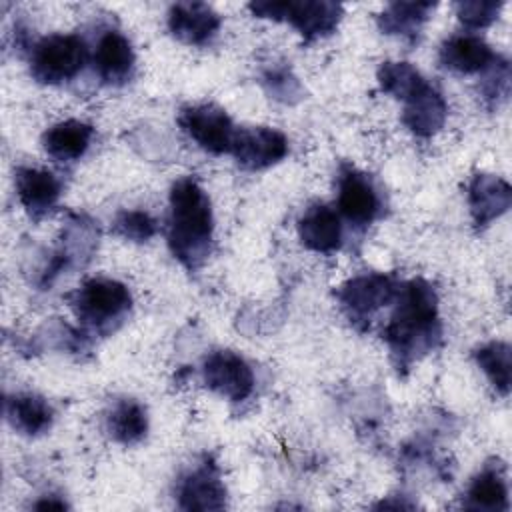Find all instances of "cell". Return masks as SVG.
<instances>
[{"mask_svg":"<svg viewBox=\"0 0 512 512\" xmlns=\"http://www.w3.org/2000/svg\"><path fill=\"white\" fill-rule=\"evenodd\" d=\"M398 304L382 338L386 340L398 370L432 350L440 338L438 298L426 280H410L398 288Z\"/></svg>","mask_w":512,"mask_h":512,"instance_id":"6da1fadb","label":"cell"},{"mask_svg":"<svg viewBox=\"0 0 512 512\" xmlns=\"http://www.w3.org/2000/svg\"><path fill=\"white\" fill-rule=\"evenodd\" d=\"M214 220L210 198L202 186L186 176L174 182L170 190L168 244L172 254L190 270L208 256Z\"/></svg>","mask_w":512,"mask_h":512,"instance_id":"7a4b0ae2","label":"cell"},{"mask_svg":"<svg viewBox=\"0 0 512 512\" xmlns=\"http://www.w3.org/2000/svg\"><path fill=\"white\" fill-rule=\"evenodd\" d=\"M248 10L258 18L290 22L306 42L328 36L342 18V4L326 0H262L250 2Z\"/></svg>","mask_w":512,"mask_h":512,"instance_id":"3957f363","label":"cell"},{"mask_svg":"<svg viewBox=\"0 0 512 512\" xmlns=\"http://www.w3.org/2000/svg\"><path fill=\"white\" fill-rule=\"evenodd\" d=\"M132 304L128 288L112 278H90L72 296L70 306L78 320L92 330L108 332L120 322Z\"/></svg>","mask_w":512,"mask_h":512,"instance_id":"277c9868","label":"cell"},{"mask_svg":"<svg viewBox=\"0 0 512 512\" xmlns=\"http://www.w3.org/2000/svg\"><path fill=\"white\" fill-rule=\"evenodd\" d=\"M88 48L76 34H52L42 38L30 56V72L42 84L72 80L86 64Z\"/></svg>","mask_w":512,"mask_h":512,"instance_id":"5b68a950","label":"cell"},{"mask_svg":"<svg viewBox=\"0 0 512 512\" xmlns=\"http://www.w3.org/2000/svg\"><path fill=\"white\" fill-rule=\"evenodd\" d=\"M396 294H398L396 280L388 274H378V272L354 276L348 282H344L336 292L344 314L356 328H366L372 314L380 306H386L388 302H392Z\"/></svg>","mask_w":512,"mask_h":512,"instance_id":"8992f818","label":"cell"},{"mask_svg":"<svg viewBox=\"0 0 512 512\" xmlns=\"http://www.w3.org/2000/svg\"><path fill=\"white\" fill-rule=\"evenodd\" d=\"M178 124L206 152L224 154L232 148V140L236 134L232 120L222 108L214 104L182 108Z\"/></svg>","mask_w":512,"mask_h":512,"instance_id":"52a82bcc","label":"cell"},{"mask_svg":"<svg viewBox=\"0 0 512 512\" xmlns=\"http://www.w3.org/2000/svg\"><path fill=\"white\" fill-rule=\"evenodd\" d=\"M204 382L230 402L246 400L254 390V372L248 362L230 350L212 352L202 366Z\"/></svg>","mask_w":512,"mask_h":512,"instance_id":"ba28073f","label":"cell"},{"mask_svg":"<svg viewBox=\"0 0 512 512\" xmlns=\"http://www.w3.org/2000/svg\"><path fill=\"white\" fill-rule=\"evenodd\" d=\"M230 152L242 168L262 170L288 154V140L280 130L268 126L240 128L234 134Z\"/></svg>","mask_w":512,"mask_h":512,"instance_id":"9c48e42d","label":"cell"},{"mask_svg":"<svg viewBox=\"0 0 512 512\" xmlns=\"http://www.w3.org/2000/svg\"><path fill=\"white\" fill-rule=\"evenodd\" d=\"M338 210L354 226H368L380 210L370 178L352 166H344L338 176Z\"/></svg>","mask_w":512,"mask_h":512,"instance_id":"30bf717a","label":"cell"},{"mask_svg":"<svg viewBox=\"0 0 512 512\" xmlns=\"http://www.w3.org/2000/svg\"><path fill=\"white\" fill-rule=\"evenodd\" d=\"M446 116H448L446 100L426 80L412 94L404 98L402 122L416 136L428 138L436 134L442 128Z\"/></svg>","mask_w":512,"mask_h":512,"instance_id":"8fae6325","label":"cell"},{"mask_svg":"<svg viewBox=\"0 0 512 512\" xmlns=\"http://www.w3.org/2000/svg\"><path fill=\"white\" fill-rule=\"evenodd\" d=\"M168 28L178 40L202 46L216 36L220 16L204 2H178L168 10Z\"/></svg>","mask_w":512,"mask_h":512,"instance_id":"7c38bea8","label":"cell"},{"mask_svg":"<svg viewBox=\"0 0 512 512\" xmlns=\"http://www.w3.org/2000/svg\"><path fill=\"white\" fill-rule=\"evenodd\" d=\"M512 204L510 184L492 174H476L468 186V206L478 228L488 226Z\"/></svg>","mask_w":512,"mask_h":512,"instance_id":"4fadbf2b","label":"cell"},{"mask_svg":"<svg viewBox=\"0 0 512 512\" xmlns=\"http://www.w3.org/2000/svg\"><path fill=\"white\" fill-rule=\"evenodd\" d=\"M298 236L308 250L330 254L342 244L340 216L326 204H314L300 216Z\"/></svg>","mask_w":512,"mask_h":512,"instance_id":"5bb4252c","label":"cell"},{"mask_svg":"<svg viewBox=\"0 0 512 512\" xmlns=\"http://www.w3.org/2000/svg\"><path fill=\"white\" fill-rule=\"evenodd\" d=\"M440 64L460 74H476L492 66L496 54L474 34H454L440 46Z\"/></svg>","mask_w":512,"mask_h":512,"instance_id":"9a60e30c","label":"cell"},{"mask_svg":"<svg viewBox=\"0 0 512 512\" xmlns=\"http://www.w3.org/2000/svg\"><path fill=\"white\" fill-rule=\"evenodd\" d=\"M180 508L184 510H220L226 502V490L214 464H202L182 478Z\"/></svg>","mask_w":512,"mask_h":512,"instance_id":"2e32d148","label":"cell"},{"mask_svg":"<svg viewBox=\"0 0 512 512\" xmlns=\"http://www.w3.org/2000/svg\"><path fill=\"white\" fill-rule=\"evenodd\" d=\"M14 184L20 204L34 218L46 214L58 202L62 190L60 180L42 168H18Z\"/></svg>","mask_w":512,"mask_h":512,"instance_id":"e0dca14e","label":"cell"},{"mask_svg":"<svg viewBox=\"0 0 512 512\" xmlns=\"http://www.w3.org/2000/svg\"><path fill=\"white\" fill-rule=\"evenodd\" d=\"M94 66L98 76L108 84H122L130 78L134 68V50L124 34L106 30L94 50Z\"/></svg>","mask_w":512,"mask_h":512,"instance_id":"ac0fdd59","label":"cell"},{"mask_svg":"<svg viewBox=\"0 0 512 512\" xmlns=\"http://www.w3.org/2000/svg\"><path fill=\"white\" fill-rule=\"evenodd\" d=\"M94 128L80 120H64L48 128L42 136L44 150L60 162L78 160L90 146Z\"/></svg>","mask_w":512,"mask_h":512,"instance_id":"d6986e66","label":"cell"},{"mask_svg":"<svg viewBox=\"0 0 512 512\" xmlns=\"http://www.w3.org/2000/svg\"><path fill=\"white\" fill-rule=\"evenodd\" d=\"M6 418L20 434L38 436L50 428L54 412L42 396L14 394L6 398Z\"/></svg>","mask_w":512,"mask_h":512,"instance_id":"ffe728a7","label":"cell"},{"mask_svg":"<svg viewBox=\"0 0 512 512\" xmlns=\"http://www.w3.org/2000/svg\"><path fill=\"white\" fill-rule=\"evenodd\" d=\"M466 508L498 512L508 508V488L504 474L498 466H486L476 474L466 492Z\"/></svg>","mask_w":512,"mask_h":512,"instance_id":"44dd1931","label":"cell"},{"mask_svg":"<svg viewBox=\"0 0 512 512\" xmlns=\"http://www.w3.org/2000/svg\"><path fill=\"white\" fill-rule=\"evenodd\" d=\"M106 428L110 436L120 444H136L146 436L148 416L140 402L118 400L106 416Z\"/></svg>","mask_w":512,"mask_h":512,"instance_id":"7402d4cb","label":"cell"},{"mask_svg":"<svg viewBox=\"0 0 512 512\" xmlns=\"http://www.w3.org/2000/svg\"><path fill=\"white\" fill-rule=\"evenodd\" d=\"M434 6L432 2H392L378 16V26L386 34H414Z\"/></svg>","mask_w":512,"mask_h":512,"instance_id":"603a6c76","label":"cell"},{"mask_svg":"<svg viewBox=\"0 0 512 512\" xmlns=\"http://www.w3.org/2000/svg\"><path fill=\"white\" fill-rule=\"evenodd\" d=\"M474 358L496 392L506 396L510 390V344L488 342L474 352Z\"/></svg>","mask_w":512,"mask_h":512,"instance_id":"cb8c5ba5","label":"cell"},{"mask_svg":"<svg viewBox=\"0 0 512 512\" xmlns=\"http://www.w3.org/2000/svg\"><path fill=\"white\" fill-rule=\"evenodd\" d=\"M378 82L386 94H392L394 98L404 100L424 82V78L408 62H384L378 68Z\"/></svg>","mask_w":512,"mask_h":512,"instance_id":"d4e9b609","label":"cell"},{"mask_svg":"<svg viewBox=\"0 0 512 512\" xmlns=\"http://www.w3.org/2000/svg\"><path fill=\"white\" fill-rule=\"evenodd\" d=\"M114 232L134 242H146L156 234V220L144 210H124L114 220Z\"/></svg>","mask_w":512,"mask_h":512,"instance_id":"484cf974","label":"cell"},{"mask_svg":"<svg viewBox=\"0 0 512 512\" xmlns=\"http://www.w3.org/2000/svg\"><path fill=\"white\" fill-rule=\"evenodd\" d=\"M502 6V2L494 0H468L456 4V14L458 20L468 28H486L498 18Z\"/></svg>","mask_w":512,"mask_h":512,"instance_id":"4316f807","label":"cell"},{"mask_svg":"<svg viewBox=\"0 0 512 512\" xmlns=\"http://www.w3.org/2000/svg\"><path fill=\"white\" fill-rule=\"evenodd\" d=\"M264 84L268 88V92L282 100V102H290L292 96H300V84L298 80L290 74V70L286 68H270L264 74Z\"/></svg>","mask_w":512,"mask_h":512,"instance_id":"83f0119b","label":"cell"},{"mask_svg":"<svg viewBox=\"0 0 512 512\" xmlns=\"http://www.w3.org/2000/svg\"><path fill=\"white\" fill-rule=\"evenodd\" d=\"M508 82H510L508 62L500 60L496 56V60L490 66L488 76L484 78V94H486V98H492V100L506 98L508 96Z\"/></svg>","mask_w":512,"mask_h":512,"instance_id":"f1b7e54d","label":"cell"},{"mask_svg":"<svg viewBox=\"0 0 512 512\" xmlns=\"http://www.w3.org/2000/svg\"><path fill=\"white\" fill-rule=\"evenodd\" d=\"M34 508H36V510H64V508H68V506H66L64 500H56L54 496H50V498H46V500L36 502Z\"/></svg>","mask_w":512,"mask_h":512,"instance_id":"f546056e","label":"cell"}]
</instances>
